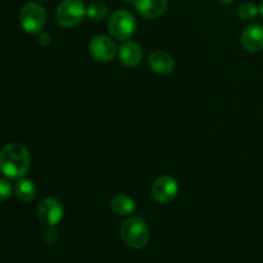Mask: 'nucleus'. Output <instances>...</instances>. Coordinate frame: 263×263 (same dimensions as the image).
Masks as SVG:
<instances>
[{
	"label": "nucleus",
	"instance_id": "f257e3e1",
	"mask_svg": "<svg viewBox=\"0 0 263 263\" xmlns=\"http://www.w3.org/2000/svg\"><path fill=\"white\" fill-rule=\"evenodd\" d=\"M31 166L27 149L18 143H10L0 152V172L9 179H21Z\"/></svg>",
	"mask_w": 263,
	"mask_h": 263
},
{
	"label": "nucleus",
	"instance_id": "f03ea898",
	"mask_svg": "<svg viewBox=\"0 0 263 263\" xmlns=\"http://www.w3.org/2000/svg\"><path fill=\"white\" fill-rule=\"evenodd\" d=\"M120 233L123 243L131 249H143L148 244L151 236L146 222L138 216H133L123 221Z\"/></svg>",
	"mask_w": 263,
	"mask_h": 263
},
{
	"label": "nucleus",
	"instance_id": "7ed1b4c3",
	"mask_svg": "<svg viewBox=\"0 0 263 263\" xmlns=\"http://www.w3.org/2000/svg\"><path fill=\"white\" fill-rule=\"evenodd\" d=\"M135 17L126 9L115 10L108 20V31L118 41H127L135 33Z\"/></svg>",
	"mask_w": 263,
	"mask_h": 263
},
{
	"label": "nucleus",
	"instance_id": "20e7f679",
	"mask_svg": "<svg viewBox=\"0 0 263 263\" xmlns=\"http://www.w3.org/2000/svg\"><path fill=\"white\" fill-rule=\"evenodd\" d=\"M85 15L86 7L82 0H63L57 8L55 20L62 27L72 28L79 26Z\"/></svg>",
	"mask_w": 263,
	"mask_h": 263
},
{
	"label": "nucleus",
	"instance_id": "39448f33",
	"mask_svg": "<svg viewBox=\"0 0 263 263\" xmlns=\"http://www.w3.org/2000/svg\"><path fill=\"white\" fill-rule=\"evenodd\" d=\"M20 22L27 33H40L46 23V12L37 3H27L20 13Z\"/></svg>",
	"mask_w": 263,
	"mask_h": 263
},
{
	"label": "nucleus",
	"instance_id": "423d86ee",
	"mask_svg": "<svg viewBox=\"0 0 263 263\" xmlns=\"http://www.w3.org/2000/svg\"><path fill=\"white\" fill-rule=\"evenodd\" d=\"M179 194V182L174 176L163 175L153 182L152 195L161 204H168L174 202Z\"/></svg>",
	"mask_w": 263,
	"mask_h": 263
},
{
	"label": "nucleus",
	"instance_id": "0eeeda50",
	"mask_svg": "<svg viewBox=\"0 0 263 263\" xmlns=\"http://www.w3.org/2000/svg\"><path fill=\"white\" fill-rule=\"evenodd\" d=\"M117 45L112 37L105 35H98L91 39L89 44V53L92 58L100 63H108L117 54Z\"/></svg>",
	"mask_w": 263,
	"mask_h": 263
},
{
	"label": "nucleus",
	"instance_id": "6e6552de",
	"mask_svg": "<svg viewBox=\"0 0 263 263\" xmlns=\"http://www.w3.org/2000/svg\"><path fill=\"white\" fill-rule=\"evenodd\" d=\"M39 220L46 226H55L62 221L64 215L63 204L57 198H44L37 205Z\"/></svg>",
	"mask_w": 263,
	"mask_h": 263
},
{
	"label": "nucleus",
	"instance_id": "1a4fd4ad",
	"mask_svg": "<svg viewBox=\"0 0 263 263\" xmlns=\"http://www.w3.org/2000/svg\"><path fill=\"white\" fill-rule=\"evenodd\" d=\"M241 45L249 53H258L263 49V26L249 25L241 33Z\"/></svg>",
	"mask_w": 263,
	"mask_h": 263
},
{
	"label": "nucleus",
	"instance_id": "9d476101",
	"mask_svg": "<svg viewBox=\"0 0 263 263\" xmlns=\"http://www.w3.org/2000/svg\"><path fill=\"white\" fill-rule=\"evenodd\" d=\"M144 57L143 48L135 41H123L118 49V58L126 67H136L141 63Z\"/></svg>",
	"mask_w": 263,
	"mask_h": 263
},
{
	"label": "nucleus",
	"instance_id": "9b49d317",
	"mask_svg": "<svg viewBox=\"0 0 263 263\" xmlns=\"http://www.w3.org/2000/svg\"><path fill=\"white\" fill-rule=\"evenodd\" d=\"M167 5V0H134L136 12L146 20H156L161 17L166 12Z\"/></svg>",
	"mask_w": 263,
	"mask_h": 263
},
{
	"label": "nucleus",
	"instance_id": "f8f14e48",
	"mask_svg": "<svg viewBox=\"0 0 263 263\" xmlns=\"http://www.w3.org/2000/svg\"><path fill=\"white\" fill-rule=\"evenodd\" d=\"M148 64L153 72L158 74H168L175 68V59L164 50H156L149 55Z\"/></svg>",
	"mask_w": 263,
	"mask_h": 263
},
{
	"label": "nucleus",
	"instance_id": "ddd939ff",
	"mask_svg": "<svg viewBox=\"0 0 263 263\" xmlns=\"http://www.w3.org/2000/svg\"><path fill=\"white\" fill-rule=\"evenodd\" d=\"M110 210L117 216H130L135 212L136 203L126 194H117L110 200Z\"/></svg>",
	"mask_w": 263,
	"mask_h": 263
},
{
	"label": "nucleus",
	"instance_id": "4468645a",
	"mask_svg": "<svg viewBox=\"0 0 263 263\" xmlns=\"http://www.w3.org/2000/svg\"><path fill=\"white\" fill-rule=\"evenodd\" d=\"M14 193L15 197L23 203L32 202L36 198V194H37V187H36L35 182L30 179H18L17 184L14 186Z\"/></svg>",
	"mask_w": 263,
	"mask_h": 263
},
{
	"label": "nucleus",
	"instance_id": "2eb2a0df",
	"mask_svg": "<svg viewBox=\"0 0 263 263\" xmlns=\"http://www.w3.org/2000/svg\"><path fill=\"white\" fill-rule=\"evenodd\" d=\"M86 15L91 21L100 22V21L108 18V15H109V10H108V7L104 4V3L95 2V3H91V4L86 8Z\"/></svg>",
	"mask_w": 263,
	"mask_h": 263
},
{
	"label": "nucleus",
	"instance_id": "dca6fc26",
	"mask_svg": "<svg viewBox=\"0 0 263 263\" xmlns=\"http://www.w3.org/2000/svg\"><path fill=\"white\" fill-rule=\"evenodd\" d=\"M259 13V7H257L256 4L251 2L243 3V4L239 7L238 9V15L243 21H251L253 18H256Z\"/></svg>",
	"mask_w": 263,
	"mask_h": 263
},
{
	"label": "nucleus",
	"instance_id": "f3484780",
	"mask_svg": "<svg viewBox=\"0 0 263 263\" xmlns=\"http://www.w3.org/2000/svg\"><path fill=\"white\" fill-rule=\"evenodd\" d=\"M13 193V186L9 181L4 179H0V203H4L10 198Z\"/></svg>",
	"mask_w": 263,
	"mask_h": 263
},
{
	"label": "nucleus",
	"instance_id": "a211bd4d",
	"mask_svg": "<svg viewBox=\"0 0 263 263\" xmlns=\"http://www.w3.org/2000/svg\"><path fill=\"white\" fill-rule=\"evenodd\" d=\"M44 239H45V241L48 244L55 243L57 239H58V235H57V231L55 229H54V226H49V229L45 231V234H44Z\"/></svg>",
	"mask_w": 263,
	"mask_h": 263
},
{
	"label": "nucleus",
	"instance_id": "6ab92c4d",
	"mask_svg": "<svg viewBox=\"0 0 263 263\" xmlns=\"http://www.w3.org/2000/svg\"><path fill=\"white\" fill-rule=\"evenodd\" d=\"M39 35H40L39 36V43H40L41 45H48V44H50V36H49L48 33H45L41 31Z\"/></svg>",
	"mask_w": 263,
	"mask_h": 263
},
{
	"label": "nucleus",
	"instance_id": "aec40b11",
	"mask_svg": "<svg viewBox=\"0 0 263 263\" xmlns=\"http://www.w3.org/2000/svg\"><path fill=\"white\" fill-rule=\"evenodd\" d=\"M218 2H220L221 4H231L234 0H218Z\"/></svg>",
	"mask_w": 263,
	"mask_h": 263
},
{
	"label": "nucleus",
	"instance_id": "412c9836",
	"mask_svg": "<svg viewBox=\"0 0 263 263\" xmlns=\"http://www.w3.org/2000/svg\"><path fill=\"white\" fill-rule=\"evenodd\" d=\"M259 13H261L262 17H263V0H262V3H261V5H259Z\"/></svg>",
	"mask_w": 263,
	"mask_h": 263
},
{
	"label": "nucleus",
	"instance_id": "4be33fe9",
	"mask_svg": "<svg viewBox=\"0 0 263 263\" xmlns=\"http://www.w3.org/2000/svg\"><path fill=\"white\" fill-rule=\"evenodd\" d=\"M125 2H134V0H125Z\"/></svg>",
	"mask_w": 263,
	"mask_h": 263
},
{
	"label": "nucleus",
	"instance_id": "5701e85b",
	"mask_svg": "<svg viewBox=\"0 0 263 263\" xmlns=\"http://www.w3.org/2000/svg\"><path fill=\"white\" fill-rule=\"evenodd\" d=\"M39 2H46V0H39Z\"/></svg>",
	"mask_w": 263,
	"mask_h": 263
}]
</instances>
